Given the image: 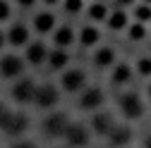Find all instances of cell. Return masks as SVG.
Masks as SVG:
<instances>
[{
    "mask_svg": "<svg viewBox=\"0 0 151 148\" xmlns=\"http://www.w3.org/2000/svg\"><path fill=\"white\" fill-rule=\"evenodd\" d=\"M63 139H65V143L70 148H86L91 143V129L86 124H82V122H70Z\"/></svg>",
    "mask_w": 151,
    "mask_h": 148,
    "instance_id": "1",
    "label": "cell"
},
{
    "mask_svg": "<svg viewBox=\"0 0 151 148\" xmlns=\"http://www.w3.org/2000/svg\"><path fill=\"white\" fill-rule=\"evenodd\" d=\"M118 110H120V115L127 117V120H139L144 115V100H142L139 93L129 91V93H122L118 98Z\"/></svg>",
    "mask_w": 151,
    "mask_h": 148,
    "instance_id": "2",
    "label": "cell"
},
{
    "mask_svg": "<svg viewBox=\"0 0 151 148\" xmlns=\"http://www.w3.org/2000/svg\"><path fill=\"white\" fill-rule=\"evenodd\" d=\"M60 86H63V91H67V93H82V91L86 88V72L79 69V67L65 69L63 79H60Z\"/></svg>",
    "mask_w": 151,
    "mask_h": 148,
    "instance_id": "3",
    "label": "cell"
},
{
    "mask_svg": "<svg viewBox=\"0 0 151 148\" xmlns=\"http://www.w3.org/2000/svg\"><path fill=\"white\" fill-rule=\"evenodd\" d=\"M67 124H70V120H67L65 112H53V115H48V117L43 120L41 132H43L48 139H63Z\"/></svg>",
    "mask_w": 151,
    "mask_h": 148,
    "instance_id": "4",
    "label": "cell"
},
{
    "mask_svg": "<svg viewBox=\"0 0 151 148\" xmlns=\"http://www.w3.org/2000/svg\"><path fill=\"white\" fill-rule=\"evenodd\" d=\"M60 100V88L58 86H53V84H41V86H36V96H34V103L48 110L53 105H58Z\"/></svg>",
    "mask_w": 151,
    "mask_h": 148,
    "instance_id": "5",
    "label": "cell"
},
{
    "mask_svg": "<svg viewBox=\"0 0 151 148\" xmlns=\"http://www.w3.org/2000/svg\"><path fill=\"white\" fill-rule=\"evenodd\" d=\"M106 96H103V91L99 86H89L82 91V96H79V107L86 110V112H99L101 105H103Z\"/></svg>",
    "mask_w": 151,
    "mask_h": 148,
    "instance_id": "6",
    "label": "cell"
},
{
    "mask_svg": "<svg viewBox=\"0 0 151 148\" xmlns=\"http://www.w3.org/2000/svg\"><path fill=\"white\" fill-rule=\"evenodd\" d=\"M132 139H134V129L127 127V124H115L113 132L106 136V141H108L110 148H125V146L132 143Z\"/></svg>",
    "mask_w": 151,
    "mask_h": 148,
    "instance_id": "7",
    "label": "cell"
},
{
    "mask_svg": "<svg viewBox=\"0 0 151 148\" xmlns=\"http://www.w3.org/2000/svg\"><path fill=\"white\" fill-rule=\"evenodd\" d=\"M115 117L113 112H106V110H99V112L91 115V132L99 134V136H108L113 132V127H115Z\"/></svg>",
    "mask_w": 151,
    "mask_h": 148,
    "instance_id": "8",
    "label": "cell"
},
{
    "mask_svg": "<svg viewBox=\"0 0 151 148\" xmlns=\"http://www.w3.org/2000/svg\"><path fill=\"white\" fill-rule=\"evenodd\" d=\"M22 72H24V60L19 55H5V58H0V77L17 79V77H22Z\"/></svg>",
    "mask_w": 151,
    "mask_h": 148,
    "instance_id": "9",
    "label": "cell"
},
{
    "mask_svg": "<svg viewBox=\"0 0 151 148\" xmlns=\"http://www.w3.org/2000/svg\"><path fill=\"white\" fill-rule=\"evenodd\" d=\"M27 129H29V117L24 112H10L7 122L3 124V132L7 136H22Z\"/></svg>",
    "mask_w": 151,
    "mask_h": 148,
    "instance_id": "10",
    "label": "cell"
},
{
    "mask_svg": "<svg viewBox=\"0 0 151 148\" xmlns=\"http://www.w3.org/2000/svg\"><path fill=\"white\" fill-rule=\"evenodd\" d=\"M36 96V81L34 79H19L12 86V98L17 103H34Z\"/></svg>",
    "mask_w": 151,
    "mask_h": 148,
    "instance_id": "11",
    "label": "cell"
},
{
    "mask_svg": "<svg viewBox=\"0 0 151 148\" xmlns=\"http://www.w3.org/2000/svg\"><path fill=\"white\" fill-rule=\"evenodd\" d=\"M93 65H96L99 69H113L118 65V53L113 46H101L96 48V53H93Z\"/></svg>",
    "mask_w": 151,
    "mask_h": 148,
    "instance_id": "12",
    "label": "cell"
},
{
    "mask_svg": "<svg viewBox=\"0 0 151 148\" xmlns=\"http://www.w3.org/2000/svg\"><path fill=\"white\" fill-rule=\"evenodd\" d=\"M74 41H77V33H74L72 26H58L53 31V43L58 50H67Z\"/></svg>",
    "mask_w": 151,
    "mask_h": 148,
    "instance_id": "13",
    "label": "cell"
},
{
    "mask_svg": "<svg viewBox=\"0 0 151 148\" xmlns=\"http://www.w3.org/2000/svg\"><path fill=\"white\" fill-rule=\"evenodd\" d=\"M132 77H134V67H129L127 62H118L115 67L110 69V81L115 86H125L132 81Z\"/></svg>",
    "mask_w": 151,
    "mask_h": 148,
    "instance_id": "14",
    "label": "cell"
},
{
    "mask_svg": "<svg viewBox=\"0 0 151 148\" xmlns=\"http://www.w3.org/2000/svg\"><path fill=\"white\" fill-rule=\"evenodd\" d=\"M48 60V48L43 41H31L27 46V62L29 65H41Z\"/></svg>",
    "mask_w": 151,
    "mask_h": 148,
    "instance_id": "15",
    "label": "cell"
},
{
    "mask_svg": "<svg viewBox=\"0 0 151 148\" xmlns=\"http://www.w3.org/2000/svg\"><path fill=\"white\" fill-rule=\"evenodd\" d=\"M99 41H101V31L93 26V24H84V26L79 29V33H77V43L84 46V48L99 46Z\"/></svg>",
    "mask_w": 151,
    "mask_h": 148,
    "instance_id": "16",
    "label": "cell"
},
{
    "mask_svg": "<svg viewBox=\"0 0 151 148\" xmlns=\"http://www.w3.org/2000/svg\"><path fill=\"white\" fill-rule=\"evenodd\" d=\"M5 41L10 43V46H29V29L24 26V24H12L10 26V31H7V36H5Z\"/></svg>",
    "mask_w": 151,
    "mask_h": 148,
    "instance_id": "17",
    "label": "cell"
},
{
    "mask_svg": "<svg viewBox=\"0 0 151 148\" xmlns=\"http://www.w3.org/2000/svg\"><path fill=\"white\" fill-rule=\"evenodd\" d=\"M106 24H108V29L110 31H125L127 26H129V17H127V12L125 10H113L110 14H108V19H106Z\"/></svg>",
    "mask_w": 151,
    "mask_h": 148,
    "instance_id": "18",
    "label": "cell"
},
{
    "mask_svg": "<svg viewBox=\"0 0 151 148\" xmlns=\"http://www.w3.org/2000/svg\"><path fill=\"white\" fill-rule=\"evenodd\" d=\"M34 29L39 33H50L55 31V14L53 12H39L34 17Z\"/></svg>",
    "mask_w": 151,
    "mask_h": 148,
    "instance_id": "19",
    "label": "cell"
},
{
    "mask_svg": "<svg viewBox=\"0 0 151 148\" xmlns=\"http://www.w3.org/2000/svg\"><path fill=\"white\" fill-rule=\"evenodd\" d=\"M46 62H48V67H50L53 72H60V69H65V67L70 65V53L55 48V50L48 53V60H46Z\"/></svg>",
    "mask_w": 151,
    "mask_h": 148,
    "instance_id": "20",
    "label": "cell"
},
{
    "mask_svg": "<svg viewBox=\"0 0 151 148\" xmlns=\"http://www.w3.org/2000/svg\"><path fill=\"white\" fill-rule=\"evenodd\" d=\"M108 14H110L108 3H89V7H86V17L91 22H106Z\"/></svg>",
    "mask_w": 151,
    "mask_h": 148,
    "instance_id": "21",
    "label": "cell"
},
{
    "mask_svg": "<svg viewBox=\"0 0 151 148\" xmlns=\"http://www.w3.org/2000/svg\"><path fill=\"white\" fill-rule=\"evenodd\" d=\"M127 31V38L129 41H134V43H142V41H146V24H139V22H129V26L125 29Z\"/></svg>",
    "mask_w": 151,
    "mask_h": 148,
    "instance_id": "22",
    "label": "cell"
},
{
    "mask_svg": "<svg viewBox=\"0 0 151 148\" xmlns=\"http://www.w3.org/2000/svg\"><path fill=\"white\" fill-rule=\"evenodd\" d=\"M134 74H139L142 79H151V55H142L134 65Z\"/></svg>",
    "mask_w": 151,
    "mask_h": 148,
    "instance_id": "23",
    "label": "cell"
},
{
    "mask_svg": "<svg viewBox=\"0 0 151 148\" xmlns=\"http://www.w3.org/2000/svg\"><path fill=\"white\" fill-rule=\"evenodd\" d=\"M134 22H139V24H146V22H151V5H144V3H139V5L134 7Z\"/></svg>",
    "mask_w": 151,
    "mask_h": 148,
    "instance_id": "24",
    "label": "cell"
},
{
    "mask_svg": "<svg viewBox=\"0 0 151 148\" xmlns=\"http://www.w3.org/2000/svg\"><path fill=\"white\" fill-rule=\"evenodd\" d=\"M84 3L86 0H63V7H65L67 14H77V12L84 10Z\"/></svg>",
    "mask_w": 151,
    "mask_h": 148,
    "instance_id": "25",
    "label": "cell"
},
{
    "mask_svg": "<svg viewBox=\"0 0 151 148\" xmlns=\"http://www.w3.org/2000/svg\"><path fill=\"white\" fill-rule=\"evenodd\" d=\"M10 14H12V10H10V5H7V0H0V22L10 19Z\"/></svg>",
    "mask_w": 151,
    "mask_h": 148,
    "instance_id": "26",
    "label": "cell"
},
{
    "mask_svg": "<svg viewBox=\"0 0 151 148\" xmlns=\"http://www.w3.org/2000/svg\"><path fill=\"white\" fill-rule=\"evenodd\" d=\"M10 148H39L34 141H27V139H19V141H14Z\"/></svg>",
    "mask_w": 151,
    "mask_h": 148,
    "instance_id": "27",
    "label": "cell"
},
{
    "mask_svg": "<svg viewBox=\"0 0 151 148\" xmlns=\"http://www.w3.org/2000/svg\"><path fill=\"white\" fill-rule=\"evenodd\" d=\"M7 117H10V107L5 103H0V129H3V124L7 122Z\"/></svg>",
    "mask_w": 151,
    "mask_h": 148,
    "instance_id": "28",
    "label": "cell"
},
{
    "mask_svg": "<svg viewBox=\"0 0 151 148\" xmlns=\"http://www.w3.org/2000/svg\"><path fill=\"white\" fill-rule=\"evenodd\" d=\"M115 3L120 5V10H125V7H129V5H134L137 0H115Z\"/></svg>",
    "mask_w": 151,
    "mask_h": 148,
    "instance_id": "29",
    "label": "cell"
},
{
    "mask_svg": "<svg viewBox=\"0 0 151 148\" xmlns=\"http://www.w3.org/2000/svg\"><path fill=\"white\" fill-rule=\"evenodd\" d=\"M22 7H31V5H36V0H17Z\"/></svg>",
    "mask_w": 151,
    "mask_h": 148,
    "instance_id": "30",
    "label": "cell"
},
{
    "mask_svg": "<svg viewBox=\"0 0 151 148\" xmlns=\"http://www.w3.org/2000/svg\"><path fill=\"white\" fill-rule=\"evenodd\" d=\"M144 148H151V134H149V136L144 139Z\"/></svg>",
    "mask_w": 151,
    "mask_h": 148,
    "instance_id": "31",
    "label": "cell"
},
{
    "mask_svg": "<svg viewBox=\"0 0 151 148\" xmlns=\"http://www.w3.org/2000/svg\"><path fill=\"white\" fill-rule=\"evenodd\" d=\"M46 5H58V3H63V0H43Z\"/></svg>",
    "mask_w": 151,
    "mask_h": 148,
    "instance_id": "32",
    "label": "cell"
},
{
    "mask_svg": "<svg viewBox=\"0 0 151 148\" xmlns=\"http://www.w3.org/2000/svg\"><path fill=\"white\" fill-rule=\"evenodd\" d=\"M3 46H5V33L0 31V48H3Z\"/></svg>",
    "mask_w": 151,
    "mask_h": 148,
    "instance_id": "33",
    "label": "cell"
},
{
    "mask_svg": "<svg viewBox=\"0 0 151 148\" xmlns=\"http://www.w3.org/2000/svg\"><path fill=\"white\" fill-rule=\"evenodd\" d=\"M146 93H149V98H151V81H149V86H146Z\"/></svg>",
    "mask_w": 151,
    "mask_h": 148,
    "instance_id": "34",
    "label": "cell"
},
{
    "mask_svg": "<svg viewBox=\"0 0 151 148\" xmlns=\"http://www.w3.org/2000/svg\"><path fill=\"white\" fill-rule=\"evenodd\" d=\"M91 3H108V0H91Z\"/></svg>",
    "mask_w": 151,
    "mask_h": 148,
    "instance_id": "35",
    "label": "cell"
},
{
    "mask_svg": "<svg viewBox=\"0 0 151 148\" xmlns=\"http://www.w3.org/2000/svg\"><path fill=\"white\" fill-rule=\"evenodd\" d=\"M142 3H144V5H151V0H142Z\"/></svg>",
    "mask_w": 151,
    "mask_h": 148,
    "instance_id": "36",
    "label": "cell"
}]
</instances>
